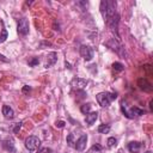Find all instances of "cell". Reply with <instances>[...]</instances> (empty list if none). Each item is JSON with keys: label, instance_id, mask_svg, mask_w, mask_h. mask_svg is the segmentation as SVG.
<instances>
[{"label": "cell", "instance_id": "14", "mask_svg": "<svg viewBox=\"0 0 153 153\" xmlns=\"http://www.w3.org/2000/svg\"><path fill=\"white\" fill-rule=\"evenodd\" d=\"M2 115L6 117V118H13L14 117V111H13V109L11 108V106H8V105H4L2 106Z\"/></svg>", "mask_w": 153, "mask_h": 153}, {"label": "cell", "instance_id": "24", "mask_svg": "<svg viewBox=\"0 0 153 153\" xmlns=\"http://www.w3.org/2000/svg\"><path fill=\"white\" fill-rule=\"evenodd\" d=\"M93 151H96V152L102 151V146H100V145H93V146H92V148L90 149V152H88V153H92Z\"/></svg>", "mask_w": 153, "mask_h": 153}, {"label": "cell", "instance_id": "28", "mask_svg": "<svg viewBox=\"0 0 153 153\" xmlns=\"http://www.w3.org/2000/svg\"><path fill=\"white\" fill-rule=\"evenodd\" d=\"M30 90H31V88H30L29 86H24V87H23V92H24V93H26V92H29Z\"/></svg>", "mask_w": 153, "mask_h": 153}, {"label": "cell", "instance_id": "11", "mask_svg": "<svg viewBox=\"0 0 153 153\" xmlns=\"http://www.w3.org/2000/svg\"><path fill=\"white\" fill-rule=\"evenodd\" d=\"M137 84H139V86H140L141 90H143V91H146V92H151V91H152V85H151V82H148L147 79L140 78V79L137 80Z\"/></svg>", "mask_w": 153, "mask_h": 153}, {"label": "cell", "instance_id": "23", "mask_svg": "<svg viewBox=\"0 0 153 153\" xmlns=\"http://www.w3.org/2000/svg\"><path fill=\"white\" fill-rule=\"evenodd\" d=\"M38 62H39V60H38L37 57H33L32 60H30V61H29V65H30L31 67H35V66H37V65H38Z\"/></svg>", "mask_w": 153, "mask_h": 153}, {"label": "cell", "instance_id": "26", "mask_svg": "<svg viewBox=\"0 0 153 153\" xmlns=\"http://www.w3.org/2000/svg\"><path fill=\"white\" fill-rule=\"evenodd\" d=\"M38 153H53V151L50 149V148H48V147H45V148H42Z\"/></svg>", "mask_w": 153, "mask_h": 153}, {"label": "cell", "instance_id": "12", "mask_svg": "<svg viewBox=\"0 0 153 153\" xmlns=\"http://www.w3.org/2000/svg\"><path fill=\"white\" fill-rule=\"evenodd\" d=\"M2 147L8 152H14V141H13V139H11V137L5 139L2 141Z\"/></svg>", "mask_w": 153, "mask_h": 153}, {"label": "cell", "instance_id": "10", "mask_svg": "<svg viewBox=\"0 0 153 153\" xmlns=\"http://www.w3.org/2000/svg\"><path fill=\"white\" fill-rule=\"evenodd\" d=\"M57 61V54L55 51H51L47 55V59H45V63H44V67L45 68H49L51 67L53 65H55V62Z\"/></svg>", "mask_w": 153, "mask_h": 153}, {"label": "cell", "instance_id": "4", "mask_svg": "<svg viewBox=\"0 0 153 153\" xmlns=\"http://www.w3.org/2000/svg\"><path fill=\"white\" fill-rule=\"evenodd\" d=\"M118 22H120V16L117 13H115L112 17L106 19V24H108L109 29L111 30V32L115 33L117 41H120V35H118V30H117L118 29Z\"/></svg>", "mask_w": 153, "mask_h": 153}, {"label": "cell", "instance_id": "17", "mask_svg": "<svg viewBox=\"0 0 153 153\" xmlns=\"http://www.w3.org/2000/svg\"><path fill=\"white\" fill-rule=\"evenodd\" d=\"M112 68H114V71L121 72V71L124 69V66H123L121 62H114V63H112Z\"/></svg>", "mask_w": 153, "mask_h": 153}, {"label": "cell", "instance_id": "3", "mask_svg": "<svg viewBox=\"0 0 153 153\" xmlns=\"http://www.w3.org/2000/svg\"><path fill=\"white\" fill-rule=\"evenodd\" d=\"M121 110H122L123 115H124L127 118H134L135 116H141V115L145 114V110H142V109H140V108H137V106H133L130 110H128V109H127V105H126V103H124V100L121 102Z\"/></svg>", "mask_w": 153, "mask_h": 153}, {"label": "cell", "instance_id": "1", "mask_svg": "<svg viewBox=\"0 0 153 153\" xmlns=\"http://www.w3.org/2000/svg\"><path fill=\"white\" fill-rule=\"evenodd\" d=\"M115 8H116V1H114V0L100 1V12H102V16L105 20L116 13Z\"/></svg>", "mask_w": 153, "mask_h": 153}, {"label": "cell", "instance_id": "29", "mask_svg": "<svg viewBox=\"0 0 153 153\" xmlns=\"http://www.w3.org/2000/svg\"><path fill=\"white\" fill-rule=\"evenodd\" d=\"M66 67H67L68 69H72V67H71V65H69L68 62H66Z\"/></svg>", "mask_w": 153, "mask_h": 153}, {"label": "cell", "instance_id": "8", "mask_svg": "<svg viewBox=\"0 0 153 153\" xmlns=\"http://www.w3.org/2000/svg\"><path fill=\"white\" fill-rule=\"evenodd\" d=\"M87 80L86 79H82V78H74L72 81H71V86L73 88H76V90H82L86 85H87Z\"/></svg>", "mask_w": 153, "mask_h": 153}, {"label": "cell", "instance_id": "6", "mask_svg": "<svg viewBox=\"0 0 153 153\" xmlns=\"http://www.w3.org/2000/svg\"><path fill=\"white\" fill-rule=\"evenodd\" d=\"M17 31L19 35L25 36L29 33V22L26 18H22L18 20V25H17Z\"/></svg>", "mask_w": 153, "mask_h": 153}, {"label": "cell", "instance_id": "18", "mask_svg": "<svg viewBox=\"0 0 153 153\" xmlns=\"http://www.w3.org/2000/svg\"><path fill=\"white\" fill-rule=\"evenodd\" d=\"M7 37H8V33H7V30H6L5 27H2V30H1V33H0V43H2V42H5Z\"/></svg>", "mask_w": 153, "mask_h": 153}, {"label": "cell", "instance_id": "19", "mask_svg": "<svg viewBox=\"0 0 153 153\" xmlns=\"http://www.w3.org/2000/svg\"><path fill=\"white\" fill-rule=\"evenodd\" d=\"M90 110H91V104H84V105H81V108H80V111H81L82 114H85V115H87V114L90 112Z\"/></svg>", "mask_w": 153, "mask_h": 153}, {"label": "cell", "instance_id": "30", "mask_svg": "<svg viewBox=\"0 0 153 153\" xmlns=\"http://www.w3.org/2000/svg\"><path fill=\"white\" fill-rule=\"evenodd\" d=\"M145 153H152V152H151V151H147V152H145Z\"/></svg>", "mask_w": 153, "mask_h": 153}, {"label": "cell", "instance_id": "25", "mask_svg": "<svg viewBox=\"0 0 153 153\" xmlns=\"http://www.w3.org/2000/svg\"><path fill=\"white\" fill-rule=\"evenodd\" d=\"M65 124H66V122H65V121H56V123H55V126H56L57 128H63V127H65Z\"/></svg>", "mask_w": 153, "mask_h": 153}, {"label": "cell", "instance_id": "27", "mask_svg": "<svg viewBox=\"0 0 153 153\" xmlns=\"http://www.w3.org/2000/svg\"><path fill=\"white\" fill-rule=\"evenodd\" d=\"M0 60H1V61H4V62H8V61H10V60H8V59H6L2 54H0Z\"/></svg>", "mask_w": 153, "mask_h": 153}, {"label": "cell", "instance_id": "7", "mask_svg": "<svg viewBox=\"0 0 153 153\" xmlns=\"http://www.w3.org/2000/svg\"><path fill=\"white\" fill-rule=\"evenodd\" d=\"M80 55L84 57V60L91 61L92 57H93V50L88 45H81L80 47Z\"/></svg>", "mask_w": 153, "mask_h": 153}, {"label": "cell", "instance_id": "20", "mask_svg": "<svg viewBox=\"0 0 153 153\" xmlns=\"http://www.w3.org/2000/svg\"><path fill=\"white\" fill-rule=\"evenodd\" d=\"M116 143H117V140L115 139V137H109L108 139V147H114V146H116Z\"/></svg>", "mask_w": 153, "mask_h": 153}, {"label": "cell", "instance_id": "15", "mask_svg": "<svg viewBox=\"0 0 153 153\" xmlns=\"http://www.w3.org/2000/svg\"><path fill=\"white\" fill-rule=\"evenodd\" d=\"M141 148V143L137 142V141H131L128 143V149L131 152V153H137Z\"/></svg>", "mask_w": 153, "mask_h": 153}, {"label": "cell", "instance_id": "5", "mask_svg": "<svg viewBox=\"0 0 153 153\" xmlns=\"http://www.w3.org/2000/svg\"><path fill=\"white\" fill-rule=\"evenodd\" d=\"M41 146V140L37 137V136H29L25 139V147L30 151V152H35L38 149V147Z\"/></svg>", "mask_w": 153, "mask_h": 153}, {"label": "cell", "instance_id": "9", "mask_svg": "<svg viewBox=\"0 0 153 153\" xmlns=\"http://www.w3.org/2000/svg\"><path fill=\"white\" fill-rule=\"evenodd\" d=\"M86 142H87V135H81L78 140H76V142H75V145H74V147H75V149L76 151H79V152H82L84 149H85V147H86Z\"/></svg>", "mask_w": 153, "mask_h": 153}, {"label": "cell", "instance_id": "21", "mask_svg": "<svg viewBox=\"0 0 153 153\" xmlns=\"http://www.w3.org/2000/svg\"><path fill=\"white\" fill-rule=\"evenodd\" d=\"M73 137H74V135H73V134H68V136H67V143H68V146H71V147H74Z\"/></svg>", "mask_w": 153, "mask_h": 153}, {"label": "cell", "instance_id": "13", "mask_svg": "<svg viewBox=\"0 0 153 153\" xmlns=\"http://www.w3.org/2000/svg\"><path fill=\"white\" fill-rule=\"evenodd\" d=\"M97 117H98V112H97V111H93V112H88V114L86 115V118H85V122H86V124H87V126H92V124L96 122Z\"/></svg>", "mask_w": 153, "mask_h": 153}, {"label": "cell", "instance_id": "22", "mask_svg": "<svg viewBox=\"0 0 153 153\" xmlns=\"http://www.w3.org/2000/svg\"><path fill=\"white\" fill-rule=\"evenodd\" d=\"M22 124H23V122H18V123H16V126H14V128H13L14 134H18V133H19V130H20V128H22Z\"/></svg>", "mask_w": 153, "mask_h": 153}, {"label": "cell", "instance_id": "16", "mask_svg": "<svg viewBox=\"0 0 153 153\" xmlns=\"http://www.w3.org/2000/svg\"><path fill=\"white\" fill-rule=\"evenodd\" d=\"M97 130H98V133H100V134H108V133L110 131V126H109V124H100Z\"/></svg>", "mask_w": 153, "mask_h": 153}, {"label": "cell", "instance_id": "2", "mask_svg": "<svg viewBox=\"0 0 153 153\" xmlns=\"http://www.w3.org/2000/svg\"><path fill=\"white\" fill-rule=\"evenodd\" d=\"M97 102L102 108H106L110 105V103L112 100H115L117 98L116 93H111V92H100L97 94Z\"/></svg>", "mask_w": 153, "mask_h": 153}]
</instances>
